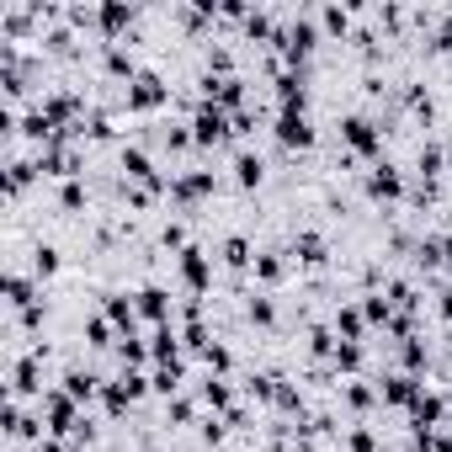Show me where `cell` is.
Wrapping results in <instances>:
<instances>
[{"instance_id":"obj_1","label":"cell","mask_w":452,"mask_h":452,"mask_svg":"<svg viewBox=\"0 0 452 452\" xmlns=\"http://www.w3.org/2000/svg\"><path fill=\"white\" fill-rule=\"evenodd\" d=\"M181 272H187L192 287H208V261H203V250H187V256H181Z\"/></svg>"},{"instance_id":"obj_8","label":"cell","mask_w":452,"mask_h":452,"mask_svg":"<svg viewBox=\"0 0 452 452\" xmlns=\"http://www.w3.org/2000/svg\"><path fill=\"white\" fill-rule=\"evenodd\" d=\"M239 181H245V187H256V181H261V160H239Z\"/></svg>"},{"instance_id":"obj_6","label":"cell","mask_w":452,"mask_h":452,"mask_svg":"<svg viewBox=\"0 0 452 452\" xmlns=\"http://www.w3.org/2000/svg\"><path fill=\"white\" fill-rule=\"evenodd\" d=\"M372 192H378V197H394V192H399V176H394L389 165H378V176H372Z\"/></svg>"},{"instance_id":"obj_2","label":"cell","mask_w":452,"mask_h":452,"mask_svg":"<svg viewBox=\"0 0 452 452\" xmlns=\"http://www.w3.org/2000/svg\"><path fill=\"white\" fill-rule=\"evenodd\" d=\"M197 139H203V144L224 139V112H203V118H197Z\"/></svg>"},{"instance_id":"obj_5","label":"cell","mask_w":452,"mask_h":452,"mask_svg":"<svg viewBox=\"0 0 452 452\" xmlns=\"http://www.w3.org/2000/svg\"><path fill=\"white\" fill-rule=\"evenodd\" d=\"M346 139L357 144V149H372V123H362V118H351V123H346Z\"/></svg>"},{"instance_id":"obj_7","label":"cell","mask_w":452,"mask_h":452,"mask_svg":"<svg viewBox=\"0 0 452 452\" xmlns=\"http://www.w3.org/2000/svg\"><path fill=\"white\" fill-rule=\"evenodd\" d=\"M155 96H160V85L149 80V75H144V80H139V91H133V101H139V107H149V101H155Z\"/></svg>"},{"instance_id":"obj_3","label":"cell","mask_w":452,"mask_h":452,"mask_svg":"<svg viewBox=\"0 0 452 452\" xmlns=\"http://www.w3.org/2000/svg\"><path fill=\"white\" fill-rule=\"evenodd\" d=\"M282 139L287 144H309V123L298 118V112H282Z\"/></svg>"},{"instance_id":"obj_4","label":"cell","mask_w":452,"mask_h":452,"mask_svg":"<svg viewBox=\"0 0 452 452\" xmlns=\"http://www.w3.org/2000/svg\"><path fill=\"white\" fill-rule=\"evenodd\" d=\"M139 309L149 314V320H165V293H160V287H144V293H139Z\"/></svg>"},{"instance_id":"obj_9","label":"cell","mask_w":452,"mask_h":452,"mask_svg":"<svg viewBox=\"0 0 452 452\" xmlns=\"http://www.w3.org/2000/svg\"><path fill=\"white\" fill-rule=\"evenodd\" d=\"M54 266H59V256H54V250L43 245V250H37V272H54Z\"/></svg>"}]
</instances>
